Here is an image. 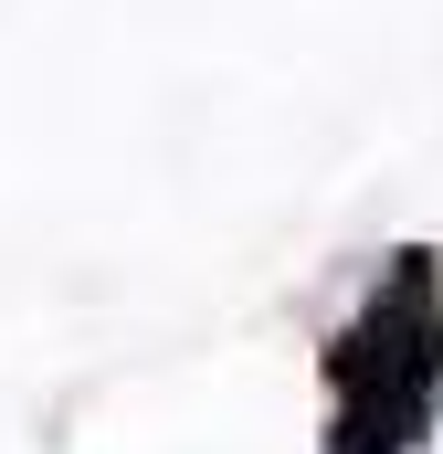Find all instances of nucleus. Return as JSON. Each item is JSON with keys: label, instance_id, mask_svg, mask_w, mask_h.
<instances>
[{"label": "nucleus", "instance_id": "obj_1", "mask_svg": "<svg viewBox=\"0 0 443 454\" xmlns=\"http://www.w3.org/2000/svg\"><path fill=\"white\" fill-rule=\"evenodd\" d=\"M328 391H338L328 454H412L433 434V402H443V275H433V254H391V275L369 286V307L328 348Z\"/></svg>", "mask_w": 443, "mask_h": 454}]
</instances>
